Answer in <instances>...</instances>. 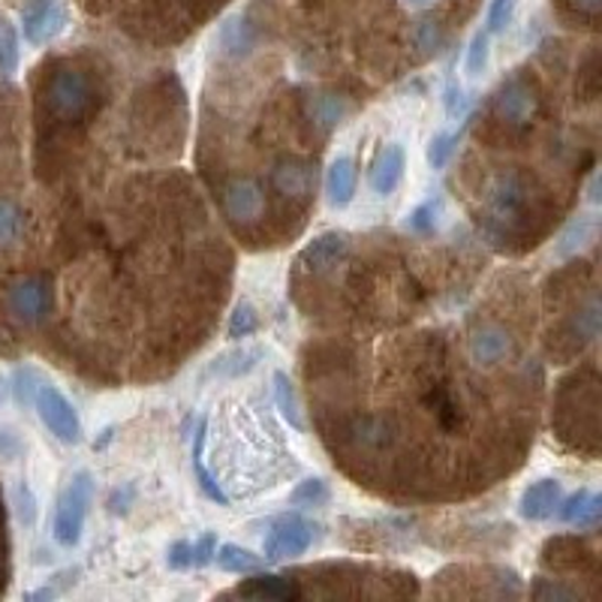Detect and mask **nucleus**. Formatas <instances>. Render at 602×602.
I'll use <instances>...</instances> for the list:
<instances>
[{
    "mask_svg": "<svg viewBox=\"0 0 602 602\" xmlns=\"http://www.w3.org/2000/svg\"><path fill=\"white\" fill-rule=\"evenodd\" d=\"M259 359H262L259 346H241V350H232V353H224L220 359H215V365L208 367V374L238 380V376L250 374L259 365Z\"/></svg>",
    "mask_w": 602,
    "mask_h": 602,
    "instance_id": "obj_26",
    "label": "nucleus"
},
{
    "mask_svg": "<svg viewBox=\"0 0 602 602\" xmlns=\"http://www.w3.org/2000/svg\"><path fill=\"white\" fill-rule=\"evenodd\" d=\"M316 530H320V527L311 525L308 518H301V516L278 518V521L271 525L269 533H266L262 554H266V560H274V563L299 558V554H304V551L313 546Z\"/></svg>",
    "mask_w": 602,
    "mask_h": 602,
    "instance_id": "obj_9",
    "label": "nucleus"
},
{
    "mask_svg": "<svg viewBox=\"0 0 602 602\" xmlns=\"http://www.w3.org/2000/svg\"><path fill=\"white\" fill-rule=\"evenodd\" d=\"M467 350H470V359H474L476 365L491 367L516 353V338H512V332H509L506 325L488 323V325H479V329L470 334V344H467Z\"/></svg>",
    "mask_w": 602,
    "mask_h": 602,
    "instance_id": "obj_13",
    "label": "nucleus"
},
{
    "mask_svg": "<svg viewBox=\"0 0 602 602\" xmlns=\"http://www.w3.org/2000/svg\"><path fill=\"white\" fill-rule=\"evenodd\" d=\"M19 66V37L7 19H0V73L12 75Z\"/></svg>",
    "mask_w": 602,
    "mask_h": 602,
    "instance_id": "obj_36",
    "label": "nucleus"
},
{
    "mask_svg": "<svg viewBox=\"0 0 602 602\" xmlns=\"http://www.w3.org/2000/svg\"><path fill=\"white\" fill-rule=\"evenodd\" d=\"M446 33H449V24L443 22V15L428 12V15L419 19V24H416V45H419L425 58H430V54H437L443 49Z\"/></svg>",
    "mask_w": 602,
    "mask_h": 602,
    "instance_id": "obj_30",
    "label": "nucleus"
},
{
    "mask_svg": "<svg viewBox=\"0 0 602 602\" xmlns=\"http://www.w3.org/2000/svg\"><path fill=\"white\" fill-rule=\"evenodd\" d=\"M215 560L220 570L236 572V575H248V572L262 570V558H259V554L241 549V546H232V542L220 546V549L215 551Z\"/></svg>",
    "mask_w": 602,
    "mask_h": 602,
    "instance_id": "obj_29",
    "label": "nucleus"
},
{
    "mask_svg": "<svg viewBox=\"0 0 602 602\" xmlns=\"http://www.w3.org/2000/svg\"><path fill=\"white\" fill-rule=\"evenodd\" d=\"M440 211H443L440 196H434V199H428V203L416 205L407 217V229L409 232H416V236H428V232H434Z\"/></svg>",
    "mask_w": 602,
    "mask_h": 602,
    "instance_id": "obj_33",
    "label": "nucleus"
},
{
    "mask_svg": "<svg viewBox=\"0 0 602 602\" xmlns=\"http://www.w3.org/2000/svg\"><path fill=\"white\" fill-rule=\"evenodd\" d=\"M37 374H33L31 367H24V371H19L15 374V395H19V401L22 404H33V395H37Z\"/></svg>",
    "mask_w": 602,
    "mask_h": 602,
    "instance_id": "obj_45",
    "label": "nucleus"
},
{
    "mask_svg": "<svg viewBox=\"0 0 602 602\" xmlns=\"http://www.w3.org/2000/svg\"><path fill=\"white\" fill-rule=\"evenodd\" d=\"M224 211L236 224H253L262 215V187L253 178H232L224 187Z\"/></svg>",
    "mask_w": 602,
    "mask_h": 602,
    "instance_id": "obj_14",
    "label": "nucleus"
},
{
    "mask_svg": "<svg viewBox=\"0 0 602 602\" xmlns=\"http://www.w3.org/2000/svg\"><path fill=\"white\" fill-rule=\"evenodd\" d=\"M530 596L533 600H579V588H570L563 584V579H539L533 588H530Z\"/></svg>",
    "mask_w": 602,
    "mask_h": 602,
    "instance_id": "obj_38",
    "label": "nucleus"
},
{
    "mask_svg": "<svg viewBox=\"0 0 602 602\" xmlns=\"http://www.w3.org/2000/svg\"><path fill=\"white\" fill-rule=\"evenodd\" d=\"M346 112H350V103L341 94H334V91H316L304 103V118L320 136H329L346 118Z\"/></svg>",
    "mask_w": 602,
    "mask_h": 602,
    "instance_id": "obj_16",
    "label": "nucleus"
},
{
    "mask_svg": "<svg viewBox=\"0 0 602 602\" xmlns=\"http://www.w3.org/2000/svg\"><path fill=\"white\" fill-rule=\"evenodd\" d=\"M344 437L359 452H383L395 443V425L386 416H355Z\"/></svg>",
    "mask_w": 602,
    "mask_h": 602,
    "instance_id": "obj_15",
    "label": "nucleus"
},
{
    "mask_svg": "<svg viewBox=\"0 0 602 602\" xmlns=\"http://www.w3.org/2000/svg\"><path fill=\"white\" fill-rule=\"evenodd\" d=\"M596 334H600V299H596V292H591V299L584 301L579 311L572 313L570 323L563 325L560 341H570V353H581L591 341H596Z\"/></svg>",
    "mask_w": 602,
    "mask_h": 602,
    "instance_id": "obj_20",
    "label": "nucleus"
},
{
    "mask_svg": "<svg viewBox=\"0 0 602 602\" xmlns=\"http://www.w3.org/2000/svg\"><path fill=\"white\" fill-rule=\"evenodd\" d=\"M488 66V33L479 31L474 37V43L467 49V73L479 75Z\"/></svg>",
    "mask_w": 602,
    "mask_h": 602,
    "instance_id": "obj_42",
    "label": "nucleus"
},
{
    "mask_svg": "<svg viewBox=\"0 0 602 602\" xmlns=\"http://www.w3.org/2000/svg\"><path fill=\"white\" fill-rule=\"evenodd\" d=\"M558 10L560 15H563V19H570V22L596 28V22H600L602 0H558Z\"/></svg>",
    "mask_w": 602,
    "mask_h": 602,
    "instance_id": "obj_32",
    "label": "nucleus"
},
{
    "mask_svg": "<svg viewBox=\"0 0 602 602\" xmlns=\"http://www.w3.org/2000/svg\"><path fill=\"white\" fill-rule=\"evenodd\" d=\"M558 516L560 521H567V525L596 527V521H600L602 516V495L581 488V491H575V495L567 497V500H560Z\"/></svg>",
    "mask_w": 602,
    "mask_h": 602,
    "instance_id": "obj_21",
    "label": "nucleus"
},
{
    "mask_svg": "<svg viewBox=\"0 0 602 602\" xmlns=\"http://www.w3.org/2000/svg\"><path fill=\"white\" fill-rule=\"evenodd\" d=\"M458 142H461V129H458V133H437V136L428 142V150H425L430 169H443V166L452 160V154L458 150Z\"/></svg>",
    "mask_w": 602,
    "mask_h": 602,
    "instance_id": "obj_34",
    "label": "nucleus"
},
{
    "mask_svg": "<svg viewBox=\"0 0 602 602\" xmlns=\"http://www.w3.org/2000/svg\"><path fill=\"white\" fill-rule=\"evenodd\" d=\"M24 40L43 45L66 28L64 0H28L22 10Z\"/></svg>",
    "mask_w": 602,
    "mask_h": 602,
    "instance_id": "obj_11",
    "label": "nucleus"
},
{
    "mask_svg": "<svg viewBox=\"0 0 602 602\" xmlns=\"http://www.w3.org/2000/svg\"><path fill=\"white\" fill-rule=\"evenodd\" d=\"M169 567L173 570H187L190 567V542H175L169 549Z\"/></svg>",
    "mask_w": 602,
    "mask_h": 602,
    "instance_id": "obj_46",
    "label": "nucleus"
},
{
    "mask_svg": "<svg viewBox=\"0 0 602 602\" xmlns=\"http://www.w3.org/2000/svg\"><path fill=\"white\" fill-rule=\"evenodd\" d=\"M278 449V430L271 428L269 419H253V413L245 404H238L236 413H229L215 428V446H211V464H215V479H229L232 495H248L257 488L274 485L271 479L283 470L274 458Z\"/></svg>",
    "mask_w": 602,
    "mask_h": 602,
    "instance_id": "obj_1",
    "label": "nucleus"
},
{
    "mask_svg": "<svg viewBox=\"0 0 602 602\" xmlns=\"http://www.w3.org/2000/svg\"><path fill=\"white\" fill-rule=\"evenodd\" d=\"M325 190H329V203L334 208H346L353 203L355 196V160L350 154H341L334 157V163L329 166V175H325Z\"/></svg>",
    "mask_w": 602,
    "mask_h": 602,
    "instance_id": "obj_23",
    "label": "nucleus"
},
{
    "mask_svg": "<svg viewBox=\"0 0 602 602\" xmlns=\"http://www.w3.org/2000/svg\"><path fill=\"white\" fill-rule=\"evenodd\" d=\"M91 500H94V479L87 470H79L75 476H70V482L64 485V491L58 495V506H54L52 533L58 546H64V549L79 546Z\"/></svg>",
    "mask_w": 602,
    "mask_h": 602,
    "instance_id": "obj_6",
    "label": "nucleus"
},
{
    "mask_svg": "<svg viewBox=\"0 0 602 602\" xmlns=\"http://www.w3.org/2000/svg\"><path fill=\"white\" fill-rule=\"evenodd\" d=\"M271 187L290 203H308L316 190V166L301 157H283L271 169Z\"/></svg>",
    "mask_w": 602,
    "mask_h": 602,
    "instance_id": "obj_10",
    "label": "nucleus"
},
{
    "mask_svg": "<svg viewBox=\"0 0 602 602\" xmlns=\"http://www.w3.org/2000/svg\"><path fill=\"white\" fill-rule=\"evenodd\" d=\"M482 217L485 232L495 238L500 248L521 238L530 241L542 232V226L549 220L546 187L518 166L500 169L482 187Z\"/></svg>",
    "mask_w": 602,
    "mask_h": 602,
    "instance_id": "obj_2",
    "label": "nucleus"
},
{
    "mask_svg": "<svg viewBox=\"0 0 602 602\" xmlns=\"http://www.w3.org/2000/svg\"><path fill=\"white\" fill-rule=\"evenodd\" d=\"M443 106H446V115H449L452 121H464L467 118V112H470V97L464 94L461 85H446V91H443Z\"/></svg>",
    "mask_w": 602,
    "mask_h": 602,
    "instance_id": "obj_40",
    "label": "nucleus"
},
{
    "mask_svg": "<svg viewBox=\"0 0 602 602\" xmlns=\"http://www.w3.org/2000/svg\"><path fill=\"white\" fill-rule=\"evenodd\" d=\"M596 416H600V380H596V367H588L584 376L579 374L563 383L554 422L563 440L588 455H596V434H600Z\"/></svg>",
    "mask_w": 602,
    "mask_h": 602,
    "instance_id": "obj_4",
    "label": "nucleus"
},
{
    "mask_svg": "<svg viewBox=\"0 0 602 602\" xmlns=\"http://www.w3.org/2000/svg\"><path fill=\"white\" fill-rule=\"evenodd\" d=\"M516 3L518 0H491V10H488V28L485 33H500L506 31V24L512 22V15H516Z\"/></svg>",
    "mask_w": 602,
    "mask_h": 602,
    "instance_id": "obj_41",
    "label": "nucleus"
},
{
    "mask_svg": "<svg viewBox=\"0 0 602 602\" xmlns=\"http://www.w3.org/2000/svg\"><path fill=\"white\" fill-rule=\"evenodd\" d=\"M422 404H425V409H428L430 416L437 419V425H440L446 434H452V430L461 428V422H464L461 404L455 401V395H452L449 386H443V383H434V386L425 392Z\"/></svg>",
    "mask_w": 602,
    "mask_h": 602,
    "instance_id": "obj_22",
    "label": "nucleus"
},
{
    "mask_svg": "<svg viewBox=\"0 0 602 602\" xmlns=\"http://www.w3.org/2000/svg\"><path fill=\"white\" fill-rule=\"evenodd\" d=\"M600 64H596V52L584 61V70H581V79H584V87H581V97L584 100H596L600 94Z\"/></svg>",
    "mask_w": 602,
    "mask_h": 602,
    "instance_id": "obj_44",
    "label": "nucleus"
},
{
    "mask_svg": "<svg viewBox=\"0 0 602 602\" xmlns=\"http://www.w3.org/2000/svg\"><path fill=\"white\" fill-rule=\"evenodd\" d=\"M593 232H596V224H593V217L591 215H581L579 220H575V224H572L570 229L563 232V238H560L558 253H563V257H567V253H575V250H581L584 245H588V238H591Z\"/></svg>",
    "mask_w": 602,
    "mask_h": 602,
    "instance_id": "obj_35",
    "label": "nucleus"
},
{
    "mask_svg": "<svg viewBox=\"0 0 602 602\" xmlns=\"http://www.w3.org/2000/svg\"><path fill=\"white\" fill-rule=\"evenodd\" d=\"M416 3H422V0H416Z\"/></svg>",
    "mask_w": 602,
    "mask_h": 602,
    "instance_id": "obj_48",
    "label": "nucleus"
},
{
    "mask_svg": "<svg viewBox=\"0 0 602 602\" xmlns=\"http://www.w3.org/2000/svg\"><path fill=\"white\" fill-rule=\"evenodd\" d=\"M539 106H542V91H539L537 79H530L527 73H516L495 91L491 118L504 129L525 133V129L533 127Z\"/></svg>",
    "mask_w": 602,
    "mask_h": 602,
    "instance_id": "obj_5",
    "label": "nucleus"
},
{
    "mask_svg": "<svg viewBox=\"0 0 602 602\" xmlns=\"http://www.w3.org/2000/svg\"><path fill=\"white\" fill-rule=\"evenodd\" d=\"M404 169H407V154L401 145H386L380 148V154L371 163V187L380 196H388L398 190V184L404 181Z\"/></svg>",
    "mask_w": 602,
    "mask_h": 602,
    "instance_id": "obj_18",
    "label": "nucleus"
},
{
    "mask_svg": "<svg viewBox=\"0 0 602 602\" xmlns=\"http://www.w3.org/2000/svg\"><path fill=\"white\" fill-rule=\"evenodd\" d=\"M560 500H563V485L558 479H539L525 488V495L518 500V512L527 521H546L554 516Z\"/></svg>",
    "mask_w": 602,
    "mask_h": 602,
    "instance_id": "obj_17",
    "label": "nucleus"
},
{
    "mask_svg": "<svg viewBox=\"0 0 602 602\" xmlns=\"http://www.w3.org/2000/svg\"><path fill=\"white\" fill-rule=\"evenodd\" d=\"M215 551H217L215 533H205V537H199V542L190 546V567H196V570L208 567V563L215 560Z\"/></svg>",
    "mask_w": 602,
    "mask_h": 602,
    "instance_id": "obj_43",
    "label": "nucleus"
},
{
    "mask_svg": "<svg viewBox=\"0 0 602 602\" xmlns=\"http://www.w3.org/2000/svg\"><path fill=\"white\" fill-rule=\"evenodd\" d=\"M226 596H245V600H301L308 593L301 591L295 581L283 579V575H257V579L241 581Z\"/></svg>",
    "mask_w": 602,
    "mask_h": 602,
    "instance_id": "obj_19",
    "label": "nucleus"
},
{
    "mask_svg": "<svg viewBox=\"0 0 602 602\" xmlns=\"http://www.w3.org/2000/svg\"><path fill=\"white\" fill-rule=\"evenodd\" d=\"M205 434H208V422H199V428H196V437H194V467H196V479H199V488L205 491V497H211L215 504L220 506H229V495H226L224 488H220V482L215 479V474L205 467Z\"/></svg>",
    "mask_w": 602,
    "mask_h": 602,
    "instance_id": "obj_27",
    "label": "nucleus"
},
{
    "mask_svg": "<svg viewBox=\"0 0 602 602\" xmlns=\"http://www.w3.org/2000/svg\"><path fill=\"white\" fill-rule=\"evenodd\" d=\"M257 40H259V33L248 15H236V19H229V22L224 24V31H220V49H224L226 54H232V58H241V54L253 52Z\"/></svg>",
    "mask_w": 602,
    "mask_h": 602,
    "instance_id": "obj_25",
    "label": "nucleus"
},
{
    "mask_svg": "<svg viewBox=\"0 0 602 602\" xmlns=\"http://www.w3.org/2000/svg\"><path fill=\"white\" fill-rule=\"evenodd\" d=\"M346 257H350V238L344 232H325L301 250L299 269L308 271L311 278H325L329 271L344 266Z\"/></svg>",
    "mask_w": 602,
    "mask_h": 602,
    "instance_id": "obj_12",
    "label": "nucleus"
},
{
    "mask_svg": "<svg viewBox=\"0 0 602 602\" xmlns=\"http://www.w3.org/2000/svg\"><path fill=\"white\" fill-rule=\"evenodd\" d=\"M3 579H7V567H3V558H0V584H3Z\"/></svg>",
    "mask_w": 602,
    "mask_h": 602,
    "instance_id": "obj_47",
    "label": "nucleus"
},
{
    "mask_svg": "<svg viewBox=\"0 0 602 602\" xmlns=\"http://www.w3.org/2000/svg\"><path fill=\"white\" fill-rule=\"evenodd\" d=\"M274 401H278V409L283 419L290 422L292 428H304V422H301V409H299V398H295V388H292L290 376L278 371L274 374Z\"/></svg>",
    "mask_w": 602,
    "mask_h": 602,
    "instance_id": "obj_31",
    "label": "nucleus"
},
{
    "mask_svg": "<svg viewBox=\"0 0 602 602\" xmlns=\"http://www.w3.org/2000/svg\"><path fill=\"white\" fill-rule=\"evenodd\" d=\"M257 329L259 316L257 311H253V304L241 301L236 311H232V316H229V338H232V341H241V338H250Z\"/></svg>",
    "mask_w": 602,
    "mask_h": 602,
    "instance_id": "obj_37",
    "label": "nucleus"
},
{
    "mask_svg": "<svg viewBox=\"0 0 602 602\" xmlns=\"http://www.w3.org/2000/svg\"><path fill=\"white\" fill-rule=\"evenodd\" d=\"M295 506H320L329 500V485L323 479H304V482L290 495Z\"/></svg>",
    "mask_w": 602,
    "mask_h": 602,
    "instance_id": "obj_39",
    "label": "nucleus"
},
{
    "mask_svg": "<svg viewBox=\"0 0 602 602\" xmlns=\"http://www.w3.org/2000/svg\"><path fill=\"white\" fill-rule=\"evenodd\" d=\"M581 560H596V558H593V551L588 549L584 542L570 539V537L551 539L549 546H546V551H542V563L551 567V570H563L567 563H570L572 570H581Z\"/></svg>",
    "mask_w": 602,
    "mask_h": 602,
    "instance_id": "obj_24",
    "label": "nucleus"
},
{
    "mask_svg": "<svg viewBox=\"0 0 602 602\" xmlns=\"http://www.w3.org/2000/svg\"><path fill=\"white\" fill-rule=\"evenodd\" d=\"M7 311L19 325H40L52 311V283L40 274L15 280L7 290Z\"/></svg>",
    "mask_w": 602,
    "mask_h": 602,
    "instance_id": "obj_8",
    "label": "nucleus"
},
{
    "mask_svg": "<svg viewBox=\"0 0 602 602\" xmlns=\"http://www.w3.org/2000/svg\"><path fill=\"white\" fill-rule=\"evenodd\" d=\"M33 407L40 413V419L61 443H79L82 440V419L75 413L73 401L66 398L64 392L52 383H40L37 395H33Z\"/></svg>",
    "mask_w": 602,
    "mask_h": 602,
    "instance_id": "obj_7",
    "label": "nucleus"
},
{
    "mask_svg": "<svg viewBox=\"0 0 602 602\" xmlns=\"http://www.w3.org/2000/svg\"><path fill=\"white\" fill-rule=\"evenodd\" d=\"M37 106H40V115L52 121L54 127H82L100 108V87L85 66L61 61L43 79Z\"/></svg>",
    "mask_w": 602,
    "mask_h": 602,
    "instance_id": "obj_3",
    "label": "nucleus"
},
{
    "mask_svg": "<svg viewBox=\"0 0 602 602\" xmlns=\"http://www.w3.org/2000/svg\"><path fill=\"white\" fill-rule=\"evenodd\" d=\"M24 236L22 205L0 196V250H12Z\"/></svg>",
    "mask_w": 602,
    "mask_h": 602,
    "instance_id": "obj_28",
    "label": "nucleus"
}]
</instances>
